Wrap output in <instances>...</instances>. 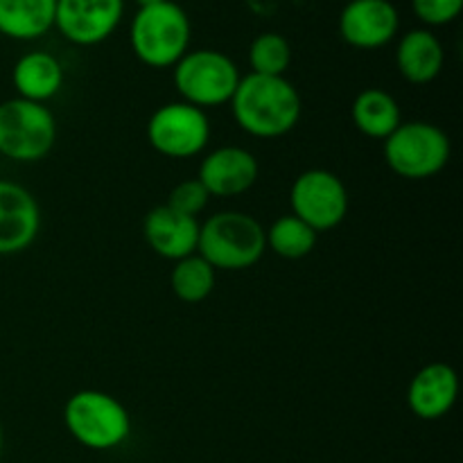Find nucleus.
<instances>
[{
    "label": "nucleus",
    "instance_id": "2eb2a0df",
    "mask_svg": "<svg viewBox=\"0 0 463 463\" xmlns=\"http://www.w3.org/2000/svg\"><path fill=\"white\" fill-rule=\"evenodd\" d=\"M143 233L149 249L165 260H181L185 256L197 253L199 222L197 217H188L176 213L167 203L152 208L145 215Z\"/></svg>",
    "mask_w": 463,
    "mask_h": 463
},
{
    "label": "nucleus",
    "instance_id": "412c9836",
    "mask_svg": "<svg viewBox=\"0 0 463 463\" xmlns=\"http://www.w3.org/2000/svg\"><path fill=\"white\" fill-rule=\"evenodd\" d=\"M170 288L184 303H202L215 289V269L199 253L175 262L170 274Z\"/></svg>",
    "mask_w": 463,
    "mask_h": 463
},
{
    "label": "nucleus",
    "instance_id": "f3484780",
    "mask_svg": "<svg viewBox=\"0 0 463 463\" xmlns=\"http://www.w3.org/2000/svg\"><path fill=\"white\" fill-rule=\"evenodd\" d=\"M12 81L18 98L43 104L61 90L63 66L50 52L34 50L18 59L12 71Z\"/></svg>",
    "mask_w": 463,
    "mask_h": 463
},
{
    "label": "nucleus",
    "instance_id": "dca6fc26",
    "mask_svg": "<svg viewBox=\"0 0 463 463\" xmlns=\"http://www.w3.org/2000/svg\"><path fill=\"white\" fill-rule=\"evenodd\" d=\"M396 63L410 84H430L441 75L446 52L430 30H411L398 43Z\"/></svg>",
    "mask_w": 463,
    "mask_h": 463
},
{
    "label": "nucleus",
    "instance_id": "a211bd4d",
    "mask_svg": "<svg viewBox=\"0 0 463 463\" xmlns=\"http://www.w3.org/2000/svg\"><path fill=\"white\" fill-rule=\"evenodd\" d=\"M57 0H0V34L32 41L54 27Z\"/></svg>",
    "mask_w": 463,
    "mask_h": 463
},
{
    "label": "nucleus",
    "instance_id": "1a4fd4ad",
    "mask_svg": "<svg viewBox=\"0 0 463 463\" xmlns=\"http://www.w3.org/2000/svg\"><path fill=\"white\" fill-rule=\"evenodd\" d=\"M292 215L317 233L337 229L348 215V190L330 170H306L289 188Z\"/></svg>",
    "mask_w": 463,
    "mask_h": 463
},
{
    "label": "nucleus",
    "instance_id": "a878e982",
    "mask_svg": "<svg viewBox=\"0 0 463 463\" xmlns=\"http://www.w3.org/2000/svg\"><path fill=\"white\" fill-rule=\"evenodd\" d=\"M0 455H3V428H0Z\"/></svg>",
    "mask_w": 463,
    "mask_h": 463
},
{
    "label": "nucleus",
    "instance_id": "f8f14e48",
    "mask_svg": "<svg viewBox=\"0 0 463 463\" xmlns=\"http://www.w3.org/2000/svg\"><path fill=\"white\" fill-rule=\"evenodd\" d=\"M41 229V208L34 194L12 181H0V256L23 253Z\"/></svg>",
    "mask_w": 463,
    "mask_h": 463
},
{
    "label": "nucleus",
    "instance_id": "20e7f679",
    "mask_svg": "<svg viewBox=\"0 0 463 463\" xmlns=\"http://www.w3.org/2000/svg\"><path fill=\"white\" fill-rule=\"evenodd\" d=\"M193 25L172 0L140 7L129 27V43L138 61L149 68H172L188 52Z\"/></svg>",
    "mask_w": 463,
    "mask_h": 463
},
{
    "label": "nucleus",
    "instance_id": "6e6552de",
    "mask_svg": "<svg viewBox=\"0 0 463 463\" xmlns=\"http://www.w3.org/2000/svg\"><path fill=\"white\" fill-rule=\"evenodd\" d=\"M211 122L203 109L188 102H167L147 120V143L161 156L193 158L206 149Z\"/></svg>",
    "mask_w": 463,
    "mask_h": 463
},
{
    "label": "nucleus",
    "instance_id": "6ab92c4d",
    "mask_svg": "<svg viewBox=\"0 0 463 463\" xmlns=\"http://www.w3.org/2000/svg\"><path fill=\"white\" fill-rule=\"evenodd\" d=\"M353 125L364 136L375 140H384L398 129L402 122L401 107L396 98L383 89H364L357 93L351 107Z\"/></svg>",
    "mask_w": 463,
    "mask_h": 463
},
{
    "label": "nucleus",
    "instance_id": "423d86ee",
    "mask_svg": "<svg viewBox=\"0 0 463 463\" xmlns=\"http://www.w3.org/2000/svg\"><path fill=\"white\" fill-rule=\"evenodd\" d=\"M57 140V122L45 104L12 98L0 102V156L36 163L48 156Z\"/></svg>",
    "mask_w": 463,
    "mask_h": 463
},
{
    "label": "nucleus",
    "instance_id": "39448f33",
    "mask_svg": "<svg viewBox=\"0 0 463 463\" xmlns=\"http://www.w3.org/2000/svg\"><path fill=\"white\" fill-rule=\"evenodd\" d=\"M452 145L441 127L425 120L401 122L392 136L384 138V161L393 175L410 181L437 176L450 161Z\"/></svg>",
    "mask_w": 463,
    "mask_h": 463
},
{
    "label": "nucleus",
    "instance_id": "aec40b11",
    "mask_svg": "<svg viewBox=\"0 0 463 463\" xmlns=\"http://www.w3.org/2000/svg\"><path fill=\"white\" fill-rule=\"evenodd\" d=\"M267 247L285 260H301L317 247L319 233L294 215H283L265 231Z\"/></svg>",
    "mask_w": 463,
    "mask_h": 463
},
{
    "label": "nucleus",
    "instance_id": "5701e85b",
    "mask_svg": "<svg viewBox=\"0 0 463 463\" xmlns=\"http://www.w3.org/2000/svg\"><path fill=\"white\" fill-rule=\"evenodd\" d=\"M208 199H211V194H208V190L203 188L202 181L185 179L170 190L165 203L170 208H175L176 213H184V215L188 217H197L199 213L206 208Z\"/></svg>",
    "mask_w": 463,
    "mask_h": 463
},
{
    "label": "nucleus",
    "instance_id": "9b49d317",
    "mask_svg": "<svg viewBox=\"0 0 463 463\" xmlns=\"http://www.w3.org/2000/svg\"><path fill=\"white\" fill-rule=\"evenodd\" d=\"M401 16L392 0H351L339 16V32L353 48L375 50L396 36Z\"/></svg>",
    "mask_w": 463,
    "mask_h": 463
},
{
    "label": "nucleus",
    "instance_id": "b1692460",
    "mask_svg": "<svg viewBox=\"0 0 463 463\" xmlns=\"http://www.w3.org/2000/svg\"><path fill=\"white\" fill-rule=\"evenodd\" d=\"M411 5L425 25H448L463 9V0H411Z\"/></svg>",
    "mask_w": 463,
    "mask_h": 463
},
{
    "label": "nucleus",
    "instance_id": "bb28decb",
    "mask_svg": "<svg viewBox=\"0 0 463 463\" xmlns=\"http://www.w3.org/2000/svg\"><path fill=\"white\" fill-rule=\"evenodd\" d=\"M0 158H3V156H0Z\"/></svg>",
    "mask_w": 463,
    "mask_h": 463
},
{
    "label": "nucleus",
    "instance_id": "7ed1b4c3",
    "mask_svg": "<svg viewBox=\"0 0 463 463\" xmlns=\"http://www.w3.org/2000/svg\"><path fill=\"white\" fill-rule=\"evenodd\" d=\"M63 423L71 437L89 450H116L129 439L131 416L111 393L81 389L63 405Z\"/></svg>",
    "mask_w": 463,
    "mask_h": 463
},
{
    "label": "nucleus",
    "instance_id": "9d476101",
    "mask_svg": "<svg viewBox=\"0 0 463 463\" xmlns=\"http://www.w3.org/2000/svg\"><path fill=\"white\" fill-rule=\"evenodd\" d=\"M125 0H57L54 27L77 45H98L120 25Z\"/></svg>",
    "mask_w": 463,
    "mask_h": 463
},
{
    "label": "nucleus",
    "instance_id": "0eeeda50",
    "mask_svg": "<svg viewBox=\"0 0 463 463\" xmlns=\"http://www.w3.org/2000/svg\"><path fill=\"white\" fill-rule=\"evenodd\" d=\"M172 68L184 102L203 111L231 102L240 84L238 66L220 50H188Z\"/></svg>",
    "mask_w": 463,
    "mask_h": 463
},
{
    "label": "nucleus",
    "instance_id": "f257e3e1",
    "mask_svg": "<svg viewBox=\"0 0 463 463\" xmlns=\"http://www.w3.org/2000/svg\"><path fill=\"white\" fill-rule=\"evenodd\" d=\"M233 118L253 138H280L298 125L303 102L294 84L285 77L249 72L231 98Z\"/></svg>",
    "mask_w": 463,
    "mask_h": 463
},
{
    "label": "nucleus",
    "instance_id": "f03ea898",
    "mask_svg": "<svg viewBox=\"0 0 463 463\" xmlns=\"http://www.w3.org/2000/svg\"><path fill=\"white\" fill-rule=\"evenodd\" d=\"M265 249V229L249 213L222 211L199 224L197 253L215 271L249 269L260 260Z\"/></svg>",
    "mask_w": 463,
    "mask_h": 463
},
{
    "label": "nucleus",
    "instance_id": "4468645a",
    "mask_svg": "<svg viewBox=\"0 0 463 463\" xmlns=\"http://www.w3.org/2000/svg\"><path fill=\"white\" fill-rule=\"evenodd\" d=\"M459 393L457 371L446 362L425 364L407 387V405L420 420H439L450 414Z\"/></svg>",
    "mask_w": 463,
    "mask_h": 463
},
{
    "label": "nucleus",
    "instance_id": "393cba45",
    "mask_svg": "<svg viewBox=\"0 0 463 463\" xmlns=\"http://www.w3.org/2000/svg\"><path fill=\"white\" fill-rule=\"evenodd\" d=\"M136 3H138V7H152V5L165 3V0H136Z\"/></svg>",
    "mask_w": 463,
    "mask_h": 463
},
{
    "label": "nucleus",
    "instance_id": "ddd939ff",
    "mask_svg": "<svg viewBox=\"0 0 463 463\" xmlns=\"http://www.w3.org/2000/svg\"><path fill=\"white\" fill-rule=\"evenodd\" d=\"M258 172L260 167L249 149L229 145V147L213 149L203 158L197 179L211 197L226 199L249 193L258 181Z\"/></svg>",
    "mask_w": 463,
    "mask_h": 463
},
{
    "label": "nucleus",
    "instance_id": "4be33fe9",
    "mask_svg": "<svg viewBox=\"0 0 463 463\" xmlns=\"http://www.w3.org/2000/svg\"><path fill=\"white\" fill-rule=\"evenodd\" d=\"M249 63H251V72L256 75L285 77V71L292 63V48L283 34L262 32L251 41Z\"/></svg>",
    "mask_w": 463,
    "mask_h": 463
}]
</instances>
